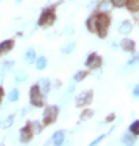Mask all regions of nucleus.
<instances>
[{"label":"nucleus","mask_w":139,"mask_h":146,"mask_svg":"<svg viewBox=\"0 0 139 146\" xmlns=\"http://www.w3.org/2000/svg\"><path fill=\"white\" fill-rule=\"evenodd\" d=\"M21 3H23V0H15V4H17V6H18V4H21Z\"/></svg>","instance_id":"72a5a7b5"},{"label":"nucleus","mask_w":139,"mask_h":146,"mask_svg":"<svg viewBox=\"0 0 139 146\" xmlns=\"http://www.w3.org/2000/svg\"><path fill=\"white\" fill-rule=\"evenodd\" d=\"M93 100V92L92 90H85L82 92L81 95L77 96L75 99V106L77 107H85V106H89Z\"/></svg>","instance_id":"20e7f679"},{"label":"nucleus","mask_w":139,"mask_h":146,"mask_svg":"<svg viewBox=\"0 0 139 146\" xmlns=\"http://www.w3.org/2000/svg\"><path fill=\"white\" fill-rule=\"evenodd\" d=\"M13 67H14V61H6V63H3V71H9Z\"/></svg>","instance_id":"c756f323"},{"label":"nucleus","mask_w":139,"mask_h":146,"mask_svg":"<svg viewBox=\"0 0 139 146\" xmlns=\"http://www.w3.org/2000/svg\"><path fill=\"white\" fill-rule=\"evenodd\" d=\"M31 138H32V129H31V127L26 125V127L21 128V131H20V141L21 142H28Z\"/></svg>","instance_id":"0eeeda50"},{"label":"nucleus","mask_w":139,"mask_h":146,"mask_svg":"<svg viewBox=\"0 0 139 146\" xmlns=\"http://www.w3.org/2000/svg\"><path fill=\"white\" fill-rule=\"evenodd\" d=\"M57 115H58V107L57 106H49L45 109L43 111V123L46 124H52L54 123L57 120Z\"/></svg>","instance_id":"39448f33"},{"label":"nucleus","mask_w":139,"mask_h":146,"mask_svg":"<svg viewBox=\"0 0 139 146\" xmlns=\"http://www.w3.org/2000/svg\"><path fill=\"white\" fill-rule=\"evenodd\" d=\"M110 25V18L106 14H99L97 15V27H96V32L99 35V38H106L107 29Z\"/></svg>","instance_id":"f257e3e1"},{"label":"nucleus","mask_w":139,"mask_h":146,"mask_svg":"<svg viewBox=\"0 0 139 146\" xmlns=\"http://www.w3.org/2000/svg\"><path fill=\"white\" fill-rule=\"evenodd\" d=\"M75 42H70V43H66V45L61 47V53L63 54H70V53H72L74 50H75Z\"/></svg>","instance_id":"2eb2a0df"},{"label":"nucleus","mask_w":139,"mask_h":146,"mask_svg":"<svg viewBox=\"0 0 139 146\" xmlns=\"http://www.w3.org/2000/svg\"><path fill=\"white\" fill-rule=\"evenodd\" d=\"M29 99H31V104L35 107H42L43 106V95L39 89L38 85H34L31 90H29Z\"/></svg>","instance_id":"f03ea898"},{"label":"nucleus","mask_w":139,"mask_h":146,"mask_svg":"<svg viewBox=\"0 0 139 146\" xmlns=\"http://www.w3.org/2000/svg\"><path fill=\"white\" fill-rule=\"evenodd\" d=\"M114 118H116V114L111 113V114H109V115L106 117V123H111V121H114Z\"/></svg>","instance_id":"7c9ffc66"},{"label":"nucleus","mask_w":139,"mask_h":146,"mask_svg":"<svg viewBox=\"0 0 139 146\" xmlns=\"http://www.w3.org/2000/svg\"><path fill=\"white\" fill-rule=\"evenodd\" d=\"M35 58H36L35 50L34 49H28V50L25 52V61H26L28 64H32V63L35 61Z\"/></svg>","instance_id":"dca6fc26"},{"label":"nucleus","mask_w":139,"mask_h":146,"mask_svg":"<svg viewBox=\"0 0 139 146\" xmlns=\"http://www.w3.org/2000/svg\"><path fill=\"white\" fill-rule=\"evenodd\" d=\"M125 4H127L128 10H131V11H138L139 10V0H127Z\"/></svg>","instance_id":"f3484780"},{"label":"nucleus","mask_w":139,"mask_h":146,"mask_svg":"<svg viewBox=\"0 0 139 146\" xmlns=\"http://www.w3.org/2000/svg\"><path fill=\"white\" fill-rule=\"evenodd\" d=\"M92 115H93V110H91V109L83 110V111L81 113V121H86V120H89Z\"/></svg>","instance_id":"5701e85b"},{"label":"nucleus","mask_w":139,"mask_h":146,"mask_svg":"<svg viewBox=\"0 0 139 146\" xmlns=\"http://www.w3.org/2000/svg\"><path fill=\"white\" fill-rule=\"evenodd\" d=\"M104 138H106V134H103V135H99V136H97V138H96L95 141H92V142H91V146H95V145H97V143H100V142L103 141Z\"/></svg>","instance_id":"c85d7f7f"},{"label":"nucleus","mask_w":139,"mask_h":146,"mask_svg":"<svg viewBox=\"0 0 139 146\" xmlns=\"http://www.w3.org/2000/svg\"><path fill=\"white\" fill-rule=\"evenodd\" d=\"M13 46H14V42L13 40H3L1 43H0V54H4V53H7V52H10L13 49Z\"/></svg>","instance_id":"ddd939ff"},{"label":"nucleus","mask_w":139,"mask_h":146,"mask_svg":"<svg viewBox=\"0 0 139 146\" xmlns=\"http://www.w3.org/2000/svg\"><path fill=\"white\" fill-rule=\"evenodd\" d=\"M3 93H4V92H3V89H1V88H0V99H1V98H3Z\"/></svg>","instance_id":"f704fd0d"},{"label":"nucleus","mask_w":139,"mask_h":146,"mask_svg":"<svg viewBox=\"0 0 139 146\" xmlns=\"http://www.w3.org/2000/svg\"><path fill=\"white\" fill-rule=\"evenodd\" d=\"M125 1L127 0H111V4L116 6V7H124L125 6Z\"/></svg>","instance_id":"cd10ccee"},{"label":"nucleus","mask_w":139,"mask_h":146,"mask_svg":"<svg viewBox=\"0 0 139 146\" xmlns=\"http://www.w3.org/2000/svg\"><path fill=\"white\" fill-rule=\"evenodd\" d=\"M35 66L38 70H45L47 67V58L45 56L39 57V58H35Z\"/></svg>","instance_id":"4468645a"},{"label":"nucleus","mask_w":139,"mask_h":146,"mask_svg":"<svg viewBox=\"0 0 139 146\" xmlns=\"http://www.w3.org/2000/svg\"><path fill=\"white\" fill-rule=\"evenodd\" d=\"M132 96H134V98H139V85H136V86L134 88V90H132Z\"/></svg>","instance_id":"2f4dec72"},{"label":"nucleus","mask_w":139,"mask_h":146,"mask_svg":"<svg viewBox=\"0 0 139 146\" xmlns=\"http://www.w3.org/2000/svg\"><path fill=\"white\" fill-rule=\"evenodd\" d=\"M38 86H39V89L42 92V95H47V92L50 89V81L47 78H40L39 82H38Z\"/></svg>","instance_id":"9d476101"},{"label":"nucleus","mask_w":139,"mask_h":146,"mask_svg":"<svg viewBox=\"0 0 139 146\" xmlns=\"http://www.w3.org/2000/svg\"><path fill=\"white\" fill-rule=\"evenodd\" d=\"M64 138H66V134H64V131H63V129L56 131L54 134L52 135V143H54V145H63Z\"/></svg>","instance_id":"6e6552de"},{"label":"nucleus","mask_w":139,"mask_h":146,"mask_svg":"<svg viewBox=\"0 0 139 146\" xmlns=\"http://www.w3.org/2000/svg\"><path fill=\"white\" fill-rule=\"evenodd\" d=\"M56 20V15H54V7H49L46 10H43L40 18H39V25H43V27H49L54 23Z\"/></svg>","instance_id":"7ed1b4c3"},{"label":"nucleus","mask_w":139,"mask_h":146,"mask_svg":"<svg viewBox=\"0 0 139 146\" xmlns=\"http://www.w3.org/2000/svg\"><path fill=\"white\" fill-rule=\"evenodd\" d=\"M0 1H1V0H0Z\"/></svg>","instance_id":"c9c22d12"},{"label":"nucleus","mask_w":139,"mask_h":146,"mask_svg":"<svg viewBox=\"0 0 139 146\" xmlns=\"http://www.w3.org/2000/svg\"><path fill=\"white\" fill-rule=\"evenodd\" d=\"M129 132L134 135V136H136V135H139V120H136V121H134V123L129 125Z\"/></svg>","instance_id":"6ab92c4d"},{"label":"nucleus","mask_w":139,"mask_h":146,"mask_svg":"<svg viewBox=\"0 0 139 146\" xmlns=\"http://www.w3.org/2000/svg\"><path fill=\"white\" fill-rule=\"evenodd\" d=\"M121 141H122V143H125V145H132V143H135V138H134L132 135H124Z\"/></svg>","instance_id":"393cba45"},{"label":"nucleus","mask_w":139,"mask_h":146,"mask_svg":"<svg viewBox=\"0 0 139 146\" xmlns=\"http://www.w3.org/2000/svg\"><path fill=\"white\" fill-rule=\"evenodd\" d=\"M28 78V74L25 72V71H17V74H15V77H14V79H15V82L17 84H21V82H24L25 79Z\"/></svg>","instance_id":"a211bd4d"},{"label":"nucleus","mask_w":139,"mask_h":146,"mask_svg":"<svg viewBox=\"0 0 139 146\" xmlns=\"http://www.w3.org/2000/svg\"><path fill=\"white\" fill-rule=\"evenodd\" d=\"M86 27L89 32H96V27H97V15H91L86 21Z\"/></svg>","instance_id":"9b49d317"},{"label":"nucleus","mask_w":139,"mask_h":146,"mask_svg":"<svg viewBox=\"0 0 139 146\" xmlns=\"http://www.w3.org/2000/svg\"><path fill=\"white\" fill-rule=\"evenodd\" d=\"M31 129H32V132H35V134H40L42 132V124L39 123V121L31 123Z\"/></svg>","instance_id":"4be33fe9"},{"label":"nucleus","mask_w":139,"mask_h":146,"mask_svg":"<svg viewBox=\"0 0 139 146\" xmlns=\"http://www.w3.org/2000/svg\"><path fill=\"white\" fill-rule=\"evenodd\" d=\"M121 49L124 50V52H134L135 50V42L132 40V39H128V38H125V39H122L121 40Z\"/></svg>","instance_id":"1a4fd4ad"},{"label":"nucleus","mask_w":139,"mask_h":146,"mask_svg":"<svg viewBox=\"0 0 139 146\" xmlns=\"http://www.w3.org/2000/svg\"><path fill=\"white\" fill-rule=\"evenodd\" d=\"M20 99V90L18 89H13L9 93V102H17Z\"/></svg>","instance_id":"412c9836"},{"label":"nucleus","mask_w":139,"mask_h":146,"mask_svg":"<svg viewBox=\"0 0 139 146\" xmlns=\"http://www.w3.org/2000/svg\"><path fill=\"white\" fill-rule=\"evenodd\" d=\"M75 85H77V82L74 81V82L71 84V86H68V93H72V92H74V89H75Z\"/></svg>","instance_id":"473e14b6"},{"label":"nucleus","mask_w":139,"mask_h":146,"mask_svg":"<svg viewBox=\"0 0 139 146\" xmlns=\"http://www.w3.org/2000/svg\"><path fill=\"white\" fill-rule=\"evenodd\" d=\"M138 63H139V54H136V56H132L128 60L127 66H134V64H138Z\"/></svg>","instance_id":"bb28decb"},{"label":"nucleus","mask_w":139,"mask_h":146,"mask_svg":"<svg viewBox=\"0 0 139 146\" xmlns=\"http://www.w3.org/2000/svg\"><path fill=\"white\" fill-rule=\"evenodd\" d=\"M85 66H86L88 68H92V70L100 68V66H102V57L97 56L96 53L89 54L88 58H86V61H85Z\"/></svg>","instance_id":"423d86ee"},{"label":"nucleus","mask_w":139,"mask_h":146,"mask_svg":"<svg viewBox=\"0 0 139 146\" xmlns=\"http://www.w3.org/2000/svg\"><path fill=\"white\" fill-rule=\"evenodd\" d=\"M13 123H14V114H10V115L6 117V120L1 123V125H3V128H10Z\"/></svg>","instance_id":"aec40b11"},{"label":"nucleus","mask_w":139,"mask_h":146,"mask_svg":"<svg viewBox=\"0 0 139 146\" xmlns=\"http://www.w3.org/2000/svg\"><path fill=\"white\" fill-rule=\"evenodd\" d=\"M131 31H132V24L129 23V21H122V23L120 24V27H118V32L122 35L129 34Z\"/></svg>","instance_id":"f8f14e48"},{"label":"nucleus","mask_w":139,"mask_h":146,"mask_svg":"<svg viewBox=\"0 0 139 146\" xmlns=\"http://www.w3.org/2000/svg\"><path fill=\"white\" fill-rule=\"evenodd\" d=\"M86 75H88L86 71H78V72L74 75V81H75V82H81L82 79L86 78Z\"/></svg>","instance_id":"b1692460"},{"label":"nucleus","mask_w":139,"mask_h":146,"mask_svg":"<svg viewBox=\"0 0 139 146\" xmlns=\"http://www.w3.org/2000/svg\"><path fill=\"white\" fill-rule=\"evenodd\" d=\"M111 9H113V4H111L110 1H103V3L100 4V10H102V11L107 13V11H110Z\"/></svg>","instance_id":"a878e982"}]
</instances>
